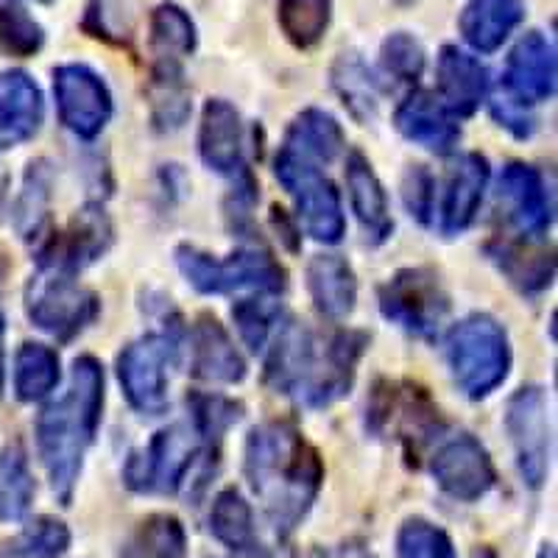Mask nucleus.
<instances>
[{
	"label": "nucleus",
	"mask_w": 558,
	"mask_h": 558,
	"mask_svg": "<svg viewBox=\"0 0 558 558\" xmlns=\"http://www.w3.org/2000/svg\"><path fill=\"white\" fill-rule=\"evenodd\" d=\"M243 475L263 502L274 531L288 536L305 520L322 492L324 463L293 422L268 418L248 433Z\"/></svg>",
	"instance_id": "obj_1"
},
{
	"label": "nucleus",
	"mask_w": 558,
	"mask_h": 558,
	"mask_svg": "<svg viewBox=\"0 0 558 558\" xmlns=\"http://www.w3.org/2000/svg\"><path fill=\"white\" fill-rule=\"evenodd\" d=\"M104 413V368L96 357L73 361L70 383L37 416V452L53 495L70 506L84 470V458L96 441Z\"/></svg>",
	"instance_id": "obj_2"
},
{
	"label": "nucleus",
	"mask_w": 558,
	"mask_h": 558,
	"mask_svg": "<svg viewBox=\"0 0 558 558\" xmlns=\"http://www.w3.org/2000/svg\"><path fill=\"white\" fill-rule=\"evenodd\" d=\"M445 355L458 391L475 402L495 393L511 372L508 332L486 313L466 316L447 332Z\"/></svg>",
	"instance_id": "obj_3"
},
{
	"label": "nucleus",
	"mask_w": 558,
	"mask_h": 558,
	"mask_svg": "<svg viewBox=\"0 0 558 558\" xmlns=\"http://www.w3.org/2000/svg\"><path fill=\"white\" fill-rule=\"evenodd\" d=\"M177 266L187 286L207 296L235 291L279 293L286 291V268L266 248H238L229 257H216L196 246L177 248Z\"/></svg>",
	"instance_id": "obj_4"
},
{
	"label": "nucleus",
	"mask_w": 558,
	"mask_h": 558,
	"mask_svg": "<svg viewBox=\"0 0 558 558\" xmlns=\"http://www.w3.org/2000/svg\"><path fill=\"white\" fill-rule=\"evenodd\" d=\"M274 177L293 198L302 229L318 243H341L347 232L343 204L336 184L318 171L316 162L305 159L291 148H279L274 157Z\"/></svg>",
	"instance_id": "obj_5"
},
{
	"label": "nucleus",
	"mask_w": 558,
	"mask_h": 558,
	"mask_svg": "<svg viewBox=\"0 0 558 558\" xmlns=\"http://www.w3.org/2000/svg\"><path fill=\"white\" fill-rule=\"evenodd\" d=\"M179 363L173 327L137 338L118 355L123 397L140 416H162L171 402V368Z\"/></svg>",
	"instance_id": "obj_6"
},
{
	"label": "nucleus",
	"mask_w": 558,
	"mask_h": 558,
	"mask_svg": "<svg viewBox=\"0 0 558 558\" xmlns=\"http://www.w3.org/2000/svg\"><path fill=\"white\" fill-rule=\"evenodd\" d=\"M26 313L37 330L57 341H73L82 336L101 313V299L73 274L39 268L26 286Z\"/></svg>",
	"instance_id": "obj_7"
},
{
	"label": "nucleus",
	"mask_w": 558,
	"mask_h": 558,
	"mask_svg": "<svg viewBox=\"0 0 558 558\" xmlns=\"http://www.w3.org/2000/svg\"><path fill=\"white\" fill-rule=\"evenodd\" d=\"M377 305L388 322L425 341H433L441 332L452 307L441 277L425 266L393 274L377 291Z\"/></svg>",
	"instance_id": "obj_8"
},
{
	"label": "nucleus",
	"mask_w": 558,
	"mask_h": 558,
	"mask_svg": "<svg viewBox=\"0 0 558 558\" xmlns=\"http://www.w3.org/2000/svg\"><path fill=\"white\" fill-rule=\"evenodd\" d=\"M207 447L191 425H168L123 466V483L137 495H177Z\"/></svg>",
	"instance_id": "obj_9"
},
{
	"label": "nucleus",
	"mask_w": 558,
	"mask_h": 558,
	"mask_svg": "<svg viewBox=\"0 0 558 558\" xmlns=\"http://www.w3.org/2000/svg\"><path fill=\"white\" fill-rule=\"evenodd\" d=\"M506 430L517 456V470L531 488L545 486L550 475L553 422L545 388L525 386L508 400Z\"/></svg>",
	"instance_id": "obj_10"
},
{
	"label": "nucleus",
	"mask_w": 558,
	"mask_h": 558,
	"mask_svg": "<svg viewBox=\"0 0 558 558\" xmlns=\"http://www.w3.org/2000/svg\"><path fill=\"white\" fill-rule=\"evenodd\" d=\"M59 121L82 140H96L112 118V93L87 64H59L53 70Z\"/></svg>",
	"instance_id": "obj_11"
},
{
	"label": "nucleus",
	"mask_w": 558,
	"mask_h": 558,
	"mask_svg": "<svg viewBox=\"0 0 558 558\" xmlns=\"http://www.w3.org/2000/svg\"><path fill=\"white\" fill-rule=\"evenodd\" d=\"M430 475L438 488L458 502L481 500L497 483L492 456L472 433H458L433 452Z\"/></svg>",
	"instance_id": "obj_12"
},
{
	"label": "nucleus",
	"mask_w": 558,
	"mask_h": 558,
	"mask_svg": "<svg viewBox=\"0 0 558 558\" xmlns=\"http://www.w3.org/2000/svg\"><path fill=\"white\" fill-rule=\"evenodd\" d=\"M112 246V223L104 207L87 204L70 218L68 227L53 232L39 252V268L73 274L84 271L96 260H101L107 248Z\"/></svg>",
	"instance_id": "obj_13"
},
{
	"label": "nucleus",
	"mask_w": 558,
	"mask_h": 558,
	"mask_svg": "<svg viewBox=\"0 0 558 558\" xmlns=\"http://www.w3.org/2000/svg\"><path fill=\"white\" fill-rule=\"evenodd\" d=\"M506 101L517 107H536L556 96V45L542 32L522 34L511 48L502 73Z\"/></svg>",
	"instance_id": "obj_14"
},
{
	"label": "nucleus",
	"mask_w": 558,
	"mask_h": 558,
	"mask_svg": "<svg viewBox=\"0 0 558 558\" xmlns=\"http://www.w3.org/2000/svg\"><path fill=\"white\" fill-rule=\"evenodd\" d=\"M316 338L311 327L296 318L277 324L266 357V383L286 397H305L316 375Z\"/></svg>",
	"instance_id": "obj_15"
},
{
	"label": "nucleus",
	"mask_w": 558,
	"mask_h": 558,
	"mask_svg": "<svg viewBox=\"0 0 558 558\" xmlns=\"http://www.w3.org/2000/svg\"><path fill=\"white\" fill-rule=\"evenodd\" d=\"M497 198L508 221L525 238H542L553 227V198L536 168L525 162H508L497 182Z\"/></svg>",
	"instance_id": "obj_16"
},
{
	"label": "nucleus",
	"mask_w": 558,
	"mask_h": 558,
	"mask_svg": "<svg viewBox=\"0 0 558 558\" xmlns=\"http://www.w3.org/2000/svg\"><path fill=\"white\" fill-rule=\"evenodd\" d=\"M393 126L402 137L422 146L425 151L438 154V157L456 151L458 140H461V126L456 118L427 89L408 93L405 101L393 112Z\"/></svg>",
	"instance_id": "obj_17"
},
{
	"label": "nucleus",
	"mask_w": 558,
	"mask_h": 558,
	"mask_svg": "<svg viewBox=\"0 0 558 558\" xmlns=\"http://www.w3.org/2000/svg\"><path fill=\"white\" fill-rule=\"evenodd\" d=\"M243 148H246V137H243L241 112L223 98H209L204 104L202 123H198V154L204 166L221 177L243 173L246 171Z\"/></svg>",
	"instance_id": "obj_18"
},
{
	"label": "nucleus",
	"mask_w": 558,
	"mask_h": 558,
	"mask_svg": "<svg viewBox=\"0 0 558 558\" xmlns=\"http://www.w3.org/2000/svg\"><path fill=\"white\" fill-rule=\"evenodd\" d=\"M488 70L472 53L458 45H445L436 62L438 101L445 104L452 118H470L483 107L488 96Z\"/></svg>",
	"instance_id": "obj_19"
},
{
	"label": "nucleus",
	"mask_w": 558,
	"mask_h": 558,
	"mask_svg": "<svg viewBox=\"0 0 558 558\" xmlns=\"http://www.w3.org/2000/svg\"><path fill=\"white\" fill-rule=\"evenodd\" d=\"M191 375L218 386H235L246 377V361L235 341L209 313H202L191 327Z\"/></svg>",
	"instance_id": "obj_20"
},
{
	"label": "nucleus",
	"mask_w": 558,
	"mask_h": 558,
	"mask_svg": "<svg viewBox=\"0 0 558 558\" xmlns=\"http://www.w3.org/2000/svg\"><path fill=\"white\" fill-rule=\"evenodd\" d=\"M368 347V336L361 330H341L327 341L322 363L316 366L311 388L305 391V405L330 408L332 402L343 400L355 383L357 363Z\"/></svg>",
	"instance_id": "obj_21"
},
{
	"label": "nucleus",
	"mask_w": 558,
	"mask_h": 558,
	"mask_svg": "<svg viewBox=\"0 0 558 558\" xmlns=\"http://www.w3.org/2000/svg\"><path fill=\"white\" fill-rule=\"evenodd\" d=\"M488 159L483 154H463L452 166L450 177L441 196V232L447 238L463 235L477 218V209L483 204V193L488 187Z\"/></svg>",
	"instance_id": "obj_22"
},
{
	"label": "nucleus",
	"mask_w": 558,
	"mask_h": 558,
	"mask_svg": "<svg viewBox=\"0 0 558 558\" xmlns=\"http://www.w3.org/2000/svg\"><path fill=\"white\" fill-rule=\"evenodd\" d=\"M45 101L37 82L23 70L0 73V148L23 146L39 132Z\"/></svg>",
	"instance_id": "obj_23"
},
{
	"label": "nucleus",
	"mask_w": 558,
	"mask_h": 558,
	"mask_svg": "<svg viewBox=\"0 0 558 558\" xmlns=\"http://www.w3.org/2000/svg\"><path fill=\"white\" fill-rule=\"evenodd\" d=\"M343 177H347L349 204H352V213H355L363 232H366V241L380 246V243H386L393 232V218L391 209H388L386 187H383V182L377 179L372 162H368L361 151L349 154Z\"/></svg>",
	"instance_id": "obj_24"
},
{
	"label": "nucleus",
	"mask_w": 558,
	"mask_h": 558,
	"mask_svg": "<svg viewBox=\"0 0 558 558\" xmlns=\"http://www.w3.org/2000/svg\"><path fill=\"white\" fill-rule=\"evenodd\" d=\"M522 20L525 0H470L458 17V32L472 51L495 53Z\"/></svg>",
	"instance_id": "obj_25"
},
{
	"label": "nucleus",
	"mask_w": 558,
	"mask_h": 558,
	"mask_svg": "<svg viewBox=\"0 0 558 558\" xmlns=\"http://www.w3.org/2000/svg\"><path fill=\"white\" fill-rule=\"evenodd\" d=\"M307 291L322 316L341 322L357 302V277L341 254H318L307 263Z\"/></svg>",
	"instance_id": "obj_26"
},
{
	"label": "nucleus",
	"mask_w": 558,
	"mask_h": 558,
	"mask_svg": "<svg viewBox=\"0 0 558 558\" xmlns=\"http://www.w3.org/2000/svg\"><path fill=\"white\" fill-rule=\"evenodd\" d=\"M486 257L500 268L502 277L522 293H542L553 286L556 260L553 252L514 241L486 243Z\"/></svg>",
	"instance_id": "obj_27"
},
{
	"label": "nucleus",
	"mask_w": 558,
	"mask_h": 558,
	"mask_svg": "<svg viewBox=\"0 0 558 558\" xmlns=\"http://www.w3.org/2000/svg\"><path fill=\"white\" fill-rule=\"evenodd\" d=\"M282 146L302 154L311 162H332L347 148V134L330 112L311 107L296 114Z\"/></svg>",
	"instance_id": "obj_28"
},
{
	"label": "nucleus",
	"mask_w": 558,
	"mask_h": 558,
	"mask_svg": "<svg viewBox=\"0 0 558 558\" xmlns=\"http://www.w3.org/2000/svg\"><path fill=\"white\" fill-rule=\"evenodd\" d=\"M62 380L59 355L45 343H23L14 355V393L20 402L45 400Z\"/></svg>",
	"instance_id": "obj_29"
},
{
	"label": "nucleus",
	"mask_w": 558,
	"mask_h": 558,
	"mask_svg": "<svg viewBox=\"0 0 558 558\" xmlns=\"http://www.w3.org/2000/svg\"><path fill=\"white\" fill-rule=\"evenodd\" d=\"M187 533L173 514H151L134 527L121 558H184Z\"/></svg>",
	"instance_id": "obj_30"
},
{
	"label": "nucleus",
	"mask_w": 558,
	"mask_h": 558,
	"mask_svg": "<svg viewBox=\"0 0 558 558\" xmlns=\"http://www.w3.org/2000/svg\"><path fill=\"white\" fill-rule=\"evenodd\" d=\"M37 483L28 470L26 450L20 445H9L0 452V520L17 522L28 514Z\"/></svg>",
	"instance_id": "obj_31"
},
{
	"label": "nucleus",
	"mask_w": 558,
	"mask_h": 558,
	"mask_svg": "<svg viewBox=\"0 0 558 558\" xmlns=\"http://www.w3.org/2000/svg\"><path fill=\"white\" fill-rule=\"evenodd\" d=\"M196 23L182 7L162 3L151 14V51L157 62L179 64V59L196 51Z\"/></svg>",
	"instance_id": "obj_32"
},
{
	"label": "nucleus",
	"mask_w": 558,
	"mask_h": 558,
	"mask_svg": "<svg viewBox=\"0 0 558 558\" xmlns=\"http://www.w3.org/2000/svg\"><path fill=\"white\" fill-rule=\"evenodd\" d=\"M332 87L341 96L343 107L357 121H375L377 114V84L357 53H341L332 64Z\"/></svg>",
	"instance_id": "obj_33"
},
{
	"label": "nucleus",
	"mask_w": 558,
	"mask_h": 558,
	"mask_svg": "<svg viewBox=\"0 0 558 558\" xmlns=\"http://www.w3.org/2000/svg\"><path fill=\"white\" fill-rule=\"evenodd\" d=\"M209 531L229 550L254 547V514L246 497L238 488H223L209 508Z\"/></svg>",
	"instance_id": "obj_34"
},
{
	"label": "nucleus",
	"mask_w": 558,
	"mask_h": 558,
	"mask_svg": "<svg viewBox=\"0 0 558 558\" xmlns=\"http://www.w3.org/2000/svg\"><path fill=\"white\" fill-rule=\"evenodd\" d=\"M279 28L296 48L307 51L318 45L330 28L332 0H279Z\"/></svg>",
	"instance_id": "obj_35"
},
{
	"label": "nucleus",
	"mask_w": 558,
	"mask_h": 558,
	"mask_svg": "<svg viewBox=\"0 0 558 558\" xmlns=\"http://www.w3.org/2000/svg\"><path fill=\"white\" fill-rule=\"evenodd\" d=\"M187 411H191V427L202 438L207 450L221 445L223 433L232 425H238L243 416V405L229 400L223 393H187Z\"/></svg>",
	"instance_id": "obj_36"
},
{
	"label": "nucleus",
	"mask_w": 558,
	"mask_h": 558,
	"mask_svg": "<svg viewBox=\"0 0 558 558\" xmlns=\"http://www.w3.org/2000/svg\"><path fill=\"white\" fill-rule=\"evenodd\" d=\"M151 114L159 129H179L191 114V93L182 82L179 64H154Z\"/></svg>",
	"instance_id": "obj_37"
},
{
	"label": "nucleus",
	"mask_w": 558,
	"mask_h": 558,
	"mask_svg": "<svg viewBox=\"0 0 558 558\" xmlns=\"http://www.w3.org/2000/svg\"><path fill=\"white\" fill-rule=\"evenodd\" d=\"M48 202H51V168L45 159H39L28 166L23 193H20L17 209H14L17 232L26 241L43 235V227L48 221Z\"/></svg>",
	"instance_id": "obj_38"
},
{
	"label": "nucleus",
	"mask_w": 558,
	"mask_h": 558,
	"mask_svg": "<svg viewBox=\"0 0 558 558\" xmlns=\"http://www.w3.org/2000/svg\"><path fill=\"white\" fill-rule=\"evenodd\" d=\"M425 48L413 34L397 32L380 48V73L393 87H413L425 73Z\"/></svg>",
	"instance_id": "obj_39"
},
{
	"label": "nucleus",
	"mask_w": 558,
	"mask_h": 558,
	"mask_svg": "<svg viewBox=\"0 0 558 558\" xmlns=\"http://www.w3.org/2000/svg\"><path fill=\"white\" fill-rule=\"evenodd\" d=\"M70 547V531L62 520L39 517L17 539L3 547V558H62Z\"/></svg>",
	"instance_id": "obj_40"
},
{
	"label": "nucleus",
	"mask_w": 558,
	"mask_h": 558,
	"mask_svg": "<svg viewBox=\"0 0 558 558\" xmlns=\"http://www.w3.org/2000/svg\"><path fill=\"white\" fill-rule=\"evenodd\" d=\"M45 32L20 0H0V48L12 57H34L43 48Z\"/></svg>",
	"instance_id": "obj_41"
},
{
	"label": "nucleus",
	"mask_w": 558,
	"mask_h": 558,
	"mask_svg": "<svg viewBox=\"0 0 558 558\" xmlns=\"http://www.w3.org/2000/svg\"><path fill=\"white\" fill-rule=\"evenodd\" d=\"M232 318H235V327L241 332L243 343L252 352H260L271 341L277 324L282 322V311L271 299H243V302L232 307Z\"/></svg>",
	"instance_id": "obj_42"
},
{
	"label": "nucleus",
	"mask_w": 558,
	"mask_h": 558,
	"mask_svg": "<svg viewBox=\"0 0 558 558\" xmlns=\"http://www.w3.org/2000/svg\"><path fill=\"white\" fill-rule=\"evenodd\" d=\"M400 558H458L447 531L427 520H408L397 533Z\"/></svg>",
	"instance_id": "obj_43"
},
{
	"label": "nucleus",
	"mask_w": 558,
	"mask_h": 558,
	"mask_svg": "<svg viewBox=\"0 0 558 558\" xmlns=\"http://www.w3.org/2000/svg\"><path fill=\"white\" fill-rule=\"evenodd\" d=\"M402 198L405 207L418 223L433 221V204H436V179L430 171L422 166L408 168L405 179H402Z\"/></svg>",
	"instance_id": "obj_44"
},
{
	"label": "nucleus",
	"mask_w": 558,
	"mask_h": 558,
	"mask_svg": "<svg viewBox=\"0 0 558 558\" xmlns=\"http://www.w3.org/2000/svg\"><path fill=\"white\" fill-rule=\"evenodd\" d=\"M492 114H495V121L500 123V126H506L508 132L520 140L531 137V134L536 132V121H533L531 114L522 107H517V104L506 101V98H497V101L492 104Z\"/></svg>",
	"instance_id": "obj_45"
},
{
	"label": "nucleus",
	"mask_w": 558,
	"mask_h": 558,
	"mask_svg": "<svg viewBox=\"0 0 558 558\" xmlns=\"http://www.w3.org/2000/svg\"><path fill=\"white\" fill-rule=\"evenodd\" d=\"M3 332H7V318H3V311H0V391H3Z\"/></svg>",
	"instance_id": "obj_46"
},
{
	"label": "nucleus",
	"mask_w": 558,
	"mask_h": 558,
	"mask_svg": "<svg viewBox=\"0 0 558 558\" xmlns=\"http://www.w3.org/2000/svg\"><path fill=\"white\" fill-rule=\"evenodd\" d=\"M536 558H556V550H553V545H545V547H542L539 556H536Z\"/></svg>",
	"instance_id": "obj_47"
},
{
	"label": "nucleus",
	"mask_w": 558,
	"mask_h": 558,
	"mask_svg": "<svg viewBox=\"0 0 558 558\" xmlns=\"http://www.w3.org/2000/svg\"><path fill=\"white\" fill-rule=\"evenodd\" d=\"M7 271V254H3V248H0V274Z\"/></svg>",
	"instance_id": "obj_48"
},
{
	"label": "nucleus",
	"mask_w": 558,
	"mask_h": 558,
	"mask_svg": "<svg viewBox=\"0 0 558 558\" xmlns=\"http://www.w3.org/2000/svg\"><path fill=\"white\" fill-rule=\"evenodd\" d=\"M393 3H400V7H413L416 0H393Z\"/></svg>",
	"instance_id": "obj_49"
},
{
	"label": "nucleus",
	"mask_w": 558,
	"mask_h": 558,
	"mask_svg": "<svg viewBox=\"0 0 558 558\" xmlns=\"http://www.w3.org/2000/svg\"><path fill=\"white\" fill-rule=\"evenodd\" d=\"M37 3H53V0H37Z\"/></svg>",
	"instance_id": "obj_50"
},
{
	"label": "nucleus",
	"mask_w": 558,
	"mask_h": 558,
	"mask_svg": "<svg viewBox=\"0 0 558 558\" xmlns=\"http://www.w3.org/2000/svg\"><path fill=\"white\" fill-rule=\"evenodd\" d=\"M361 558H372V556H361Z\"/></svg>",
	"instance_id": "obj_51"
}]
</instances>
